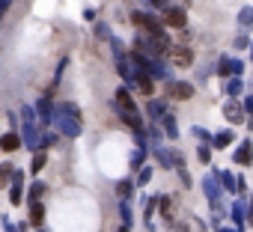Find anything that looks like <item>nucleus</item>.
Masks as SVG:
<instances>
[{"label": "nucleus", "instance_id": "423d86ee", "mask_svg": "<svg viewBox=\"0 0 253 232\" xmlns=\"http://www.w3.org/2000/svg\"><path fill=\"white\" fill-rule=\"evenodd\" d=\"M140 89H143V92H152V80L143 77V80H140Z\"/></svg>", "mask_w": 253, "mask_h": 232}, {"label": "nucleus", "instance_id": "7ed1b4c3", "mask_svg": "<svg viewBox=\"0 0 253 232\" xmlns=\"http://www.w3.org/2000/svg\"><path fill=\"white\" fill-rule=\"evenodd\" d=\"M42 217H45V208H42L39 202H33V208H30V220L39 226V223H42Z\"/></svg>", "mask_w": 253, "mask_h": 232}, {"label": "nucleus", "instance_id": "f03ea898", "mask_svg": "<svg viewBox=\"0 0 253 232\" xmlns=\"http://www.w3.org/2000/svg\"><path fill=\"white\" fill-rule=\"evenodd\" d=\"M167 24L170 27H185V12H179V9L167 12Z\"/></svg>", "mask_w": 253, "mask_h": 232}, {"label": "nucleus", "instance_id": "f257e3e1", "mask_svg": "<svg viewBox=\"0 0 253 232\" xmlns=\"http://www.w3.org/2000/svg\"><path fill=\"white\" fill-rule=\"evenodd\" d=\"M0 149H3V152H15L18 149V134H3V137H0Z\"/></svg>", "mask_w": 253, "mask_h": 232}, {"label": "nucleus", "instance_id": "39448f33", "mask_svg": "<svg viewBox=\"0 0 253 232\" xmlns=\"http://www.w3.org/2000/svg\"><path fill=\"white\" fill-rule=\"evenodd\" d=\"M119 193H122V196H128V193H131V185H128V182H122V185H119Z\"/></svg>", "mask_w": 253, "mask_h": 232}, {"label": "nucleus", "instance_id": "20e7f679", "mask_svg": "<svg viewBox=\"0 0 253 232\" xmlns=\"http://www.w3.org/2000/svg\"><path fill=\"white\" fill-rule=\"evenodd\" d=\"M42 164H45V155H36V158H33V173H39Z\"/></svg>", "mask_w": 253, "mask_h": 232}]
</instances>
